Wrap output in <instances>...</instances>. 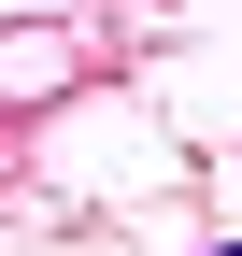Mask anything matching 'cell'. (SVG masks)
<instances>
[{
	"label": "cell",
	"instance_id": "1",
	"mask_svg": "<svg viewBox=\"0 0 242 256\" xmlns=\"http://www.w3.org/2000/svg\"><path fill=\"white\" fill-rule=\"evenodd\" d=\"M228 256H242V242H228Z\"/></svg>",
	"mask_w": 242,
	"mask_h": 256
}]
</instances>
